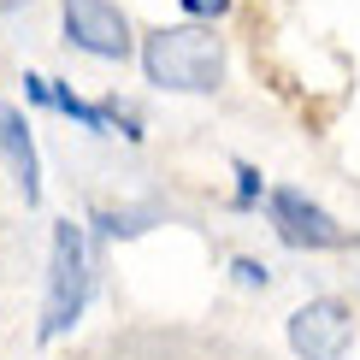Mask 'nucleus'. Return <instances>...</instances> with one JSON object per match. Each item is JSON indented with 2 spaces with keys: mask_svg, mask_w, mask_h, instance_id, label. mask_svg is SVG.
Segmentation results:
<instances>
[{
  "mask_svg": "<svg viewBox=\"0 0 360 360\" xmlns=\"http://www.w3.org/2000/svg\"><path fill=\"white\" fill-rule=\"evenodd\" d=\"M142 65H148V83H160V89L207 95L224 77V41L207 24H172V30H154L148 36Z\"/></svg>",
  "mask_w": 360,
  "mask_h": 360,
  "instance_id": "obj_1",
  "label": "nucleus"
},
{
  "mask_svg": "<svg viewBox=\"0 0 360 360\" xmlns=\"http://www.w3.org/2000/svg\"><path fill=\"white\" fill-rule=\"evenodd\" d=\"M89 295V248L77 224H53V272H48V319H41V337H59L71 319L83 313Z\"/></svg>",
  "mask_w": 360,
  "mask_h": 360,
  "instance_id": "obj_2",
  "label": "nucleus"
},
{
  "mask_svg": "<svg viewBox=\"0 0 360 360\" xmlns=\"http://www.w3.org/2000/svg\"><path fill=\"white\" fill-rule=\"evenodd\" d=\"M354 337V313L337 302V295H319V302L290 313V349L302 360H342Z\"/></svg>",
  "mask_w": 360,
  "mask_h": 360,
  "instance_id": "obj_3",
  "label": "nucleus"
},
{
  "mask_svg": "<svg viewBox=\"0 0 360 360\" xmlns=\"http://www.w3.org/2000/svg\"><path fill=\"white\" fill-rule=\"evenodd\" d=\"M272 224H278L283 243H295V248H349V231L319 201H307L302 189H272Z\"/></svg>",
  "mask_w": 360,
  "mask_h": 360,
  "instance_id": "obj_4",
  "label": "nucleus"
},
{
  "mask_svg": "<svg viewBox=\"0 0 360 360\" xmlns=\"http://www.w3.org/2000/svg\"><path fill=\"white\" fill-rule=\"evenodd\" d=\"M65 36L95 59H124L130 53V24L112 0H65Z\"/></svg>",
  "mask_w": 360,
  "mask_h": 360,
  "instance_id": "obj_5",
  "label": "nucleus"
},
{
  "mask_svg": "<svg viewBox=\"0 0 360 360\" xmlns=\"http://www.w3.org/2000/svg\"><path fill=\"white\" fill-rule=\"evenodd\" d=\"M24 89H30V101L71 112V118H77V124H89V130H124V136H142V118L124 112L118 101H83V95H71V89L53 83V77H24Z\"/></svg>",
  "mask_w": 360,
  "mask_h": 360,
  "instance_id": "obj_6",
  "label": "nucleus"
},
{
  "mask_svg": "<svg viewBox=\"0 0 360 360\" xmlns=\"http://www.w3.org/2000/svg\"><path fill=\"white\" fill-rule=\"evenodd\" d=\"M0 154H6L12 177H18L24 201H36V195H41V160H36V142H30L24 112H18V107H6V101H0Z\"/></svg>",
  "mask_w": 360,
  "mask_h": 360,
  "instance_id": "obj_7",
  "label": "nucleus"
},
{
  "mask_svg": "<svg viewBox=\"0 0 360 360\" xmlns=\"http://www.w3.org/2000/svg\"><path fill=\"white\" fill-rule=\"evenodd\" d=\"M184 6L195 12V18H219V12H224V6H231V0H184Z\"/></svg>",
  "mask_w": 360,
  "mask_h": 360,
  "instance_id": "obj_8",
  "label": "nucleus"
},
{
  "mask_svg": "<svg viewBox=\"0 0 360 360\" xmlns=\"http://www.w3.org/2000/svg\"><path fill=\"white\" fill-rule=\"evenodd\" d=\"M236 278H243V283H266V266H254V260H236Z\"/></svg>",
  "mask_w": 360,
  "mask_h": 360,
  "instance_id": "obj_9",
  "label": "nucleus"
}]
</instances>
